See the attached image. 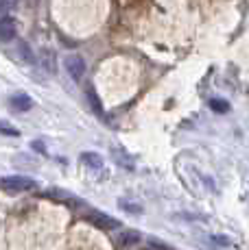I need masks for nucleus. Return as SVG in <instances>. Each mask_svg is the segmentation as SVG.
<instances>
[{
  "label": "nucleus",
  "instance_id": "nucleus-2",
  "mask_svg": "<svg viewBox=\"0 0 249 250\" xmlns=\"http://www.w3.org/2000/svg\"><path fill=\"white\" fill-rule=\"evenodd\" d=\"M64 68H66V72H68V76L73 81H81L83 74H85V61L81 59L79 55H68L64 59Z\"/></svg>",
  "mask_w": 249,
  "mask_h": 250
},
{
  "label": "nucleus",
  "instance_id": "nucleus-18",
  "mask_svg": "<svg viewBox=\"0 0 249 250\" xmlns=\"http://www.w3.org/2000/svg\"><path fill=\"white\" fill-rule=\"evenodd\" d=\"M118 205H121L123 207V209L124 211H133V213H140V207H138V205H133V203H127V200H118Z\"/></svg>",
  "mask_w": 249,
  "mask_h": 250
},
{
  "label": "nucleus",
  "instance_id": "nucleus-15",
  "mask_svg": "<svg viewBox=\"0 0 249 250\" xmlns=\"http://www.w3.org/2000/svg\"><path fill=\"white\" fill-rule=\"evenodd\" d=\"M210 239L214 242V246H217V248H227V246H232L229 237H225V235H212Z\"/></svg>",
  "mask_w": 249,
  "mask_h": 250
},
{
  "label": "nucleus",
  "instance_id": "nucleus-8",
  "mask_svg": "<svg viewBox=\"0 0 249 250\" xmlns=\"http://www.w3.org/2000/svg\"><path fill=\"white\" fill-rule=\"evenodd\" d=\"M112 157H114V161H116L118 166L124 167V170H129V172L136 170V163H133V159L123 150V148H112Z\"/></svg>",
  "mask_w": 249,
  "mask_h": 250
},
{
  "label": "nucleus",
  "instance_id": "nucleus-3",
  "mask_svg": "<svg viewBox=\"0 0 249 250\" xmlns=\"http://www.w3.org/2000/svg\"><path fill=\"white\" fill-rule=\"evenodd\" d=\"M83 220L92 222L94 227H99V229H118V224H121L116 218H109V215L100 213V211H85Z\"/></svg>",
  "mask_w": 249,
  "mask_h": 250
},
{
  "label": "nucleus",
  "instance_id": "nucleus-17",
  "mask_svg": "<svg viewBox=\"0 0 249 250\" xmlns=\"http://www.w3.org/2000/svg\"><path fill=\"white\" fill-rule=\"evenodd\" d=\"M18 7V0H0V13H9Z\"/></svg>",
  "mask_w": 249,
  "mask_h": 250
},
{
  "label": "nucleus",
  "instance_id": "nucleus-14",
  "mask_svg": "<svg viewBox=\"0 0 249 250\" xmlns=\"http://www.w3.org/2000/svg\"><path fill=\"white\" fill-rule=\"evenodd\" d=\"M147 246L153 248V250H173V246H169V244L160 242V239H155V237H149V239H147Z\"/></svg>",
  "mask_w": 249,
  "mask_h": 250
},
{
  "label": "nucleus",
  "instance_id": "nucleus-16",
  "mask_svg": "<svg viewBox=\"0 0 249 250\" xmlns=\"http://www.w3.org/2000/svg\"><path fill=\"white\" fill-rule=\"evenodd\" d=\"M0 133H2V135H11V137H20V131H18L16 126L4 124V122H0Z\"/></svg>",
  "mask_w": 249,
  "mask_h": 250
},
{
  "label": "nucleus",
  "instance_id": "nucleus-1",
  "mask_svg": "<svg viewBox=\"0 0 249 250\" xmlns=\"http://www.w3.org/2000/svg\"><path fill=\"white\" fill-rule=\"evenodd\" d=\"M0 187L7 191H13V194H18V191H28V189H35L37 183L33 179H28V176H4L2 181H0Z\"/></svg>",
  "mask_w": 249,
  "mask_h": 250
},
{
  "label": "nucleus",
  "instance_id": "nucleus-10",
  "mask_svg": "<svg viewBox=\"0 0 249 250\" xmlns=\"http://www.w3.org/2000/svg\"><path fill=\"white\" fill-rule=\"evenodd\" d=\"M118 242H121L123 246H133V244L140 242V235H138L136 230H127V233H123L121 237H118Z\"/></svg>",
  "mask_w": 249,
  "mask_h": 250
},
{
  "label": "nucleus",
  "instance_id": "nucleus-11",
  "mask_svg": "<svg viewBox=\"0 0 249 250\" xmlns=\"http://www.w3.org/2000/svg\"><path fill=\"white\" fill-rule=\"evenodd\" d=\"M42 65H44V68L52 74V72H55V52H52V50H44V52H42Z\"/></svg>",
  "mask_w": 249,
  "mask_h": 250
},
{
  "label": "nucleus",
  "instance_id": "nucleus-12",
  "mask_svg": "<svg viewBox=\"0 0 249 250\" xmlns=\"http://www.w3.org/2000/svg\"><path fill=\"white\" fill-rule=\"evenodd\" d=\"M210 109L217 111V113H227L229 111V103L227 100H223V98H212L210 100Z\"/></svg>",
  "mask_w": 249,
  "mask_h": 250
},
{
  "label": "nucleus",
  "instance_id": "nucleus-4",
  "mask_svg": "<svg viewBox=\"0 0 249 250\" xmlns=\"http://www.w3.org/2000/svg\"><path fill=\"white\" fill-rule=\"evenodd\" d=\"M46 196L52 198V200H57V203H64V205L75 207V209H81V207H85V200H81V198H76V196L68 194L66 189H57V187H52V189L46 191Z\"/></svg>",
  "mask_w": 249,
  "mask_h": 250
},
{
  "label": "nucleus",
  "instance_id": "nucleus-13",
  "mask_svg": "<svg viewBox=\"0 0 249 250\" xmlns=\"http://www.w3.org/2000/svg\"><path fill=\"white\" fill-rule=\"evenodd\" d=\"M88 100H90V104H92V109L97 111V115L103 118V107H100V100H99V96L94 94L92 89H88Z\"/></svg>",
  "mask_w": 249,
  "mask_h": 250
},
{
  "label": "nucleus",
  "instance_id": "nucleus-7",
  "mask_svg": "<svg viewBox=\"0 0 249 250\" xmlns=\"http://www.w3.org/2000/svg\"><path fill=\"white\" fill-rule=\"evenodd\" d=\"M81 163H83L85 167H90V170L99 172L103 170V157L99 155V152H81Z\"/></svg>",
  "mask_w": 249,
  "mask_h": 250
},
{
  "label": "nucleus",
  "instance_id": "nucleus-19",
  "mask_svg": "<svg viewBox=\"0 0 249 250\" xmlns=\"http://www.w3.org/2000/svg\"><path fill=\"white\" fill-rule=\"evenodd\" d=\"M31 148H33L35 152H42V155H46V146H44V142H37V139H35V142L31 144Z\"/></svg>",
  "mask_w": 249,
  "mask_h": 250
},
{
  "label": "nucleus",
  "instance_id": "nucleus-5",
  "mask_svg": "<svg viewBox=\"0 0 249 250\" xmlns=\"http://www.w3.org/2000/svg\"><path fill=\"white\" fill-rule=\"evenodd\" d=\"M18 35V26H16V20L11 16H2L0 18V42L2 44H9L13 42Z\"/></svg>",
  "mask_w": 249,
  "mask_h": 250
},
{
  "label": "nucleus",
  "instance_id": "nucleus-9",
  "mask_svg": "<svg viewBox=\"0 0 249 250\" xmlns=\"http://www.w3.org/2000/svg\"><path fill=\"white\" fill-rule=\"evenodd\" d=\"M18 55H20L22 63H26V65H33V63H35V55H33L31 46H28L26 42H22V44L18 46Z\"/></svg>",
  "mask_w": 249,
  "mask_h": 250
},
{
  "label": "nucleus",
  "instance_id": "nucleus-6",
  "mask_svg": "<svg viewBox=\"0 0 249 250\" xmlns=\"http://www.w3.org/2000/svg\"><path fill=\"white\" fill-rule=\"evenodd\" d=\"M9 104H11V109H16V111H28V109L33 107V98L28 94H13L11 98H9Z\"/></svg>",
  "mask_w": 249,
  "mask_h": 250
}]
</instances>
